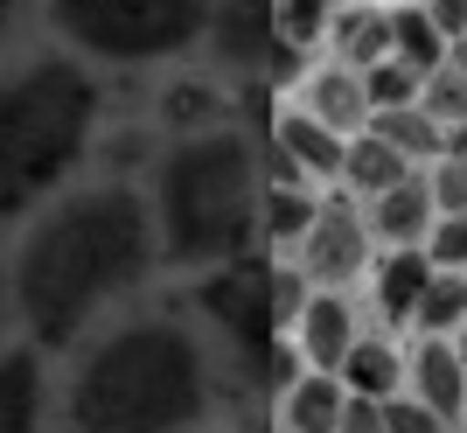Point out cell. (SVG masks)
Returning <instances> with one entry per match:
<instances>
[{"label":"cell","instance_id":"cell-1","mask_svg":"<svg viewBox=\"0 0 467 433\" xmlns=\"http://www.w3.org/2000/svg\"><path fill=\"white\" fill-rule=\"evenodd\" d=\"M147 252H154V224H147V203L133 189L70 196L28 231V245L15 259V294H21L28 329L42 343L78 335L119 287L140 280Z\"/></svg>","mask_w":467,"mask_h":433},{"label":"cell","instance_id":"cell-2","mask_svg":"<svg viewBox=\"0 0 467 433\" xmlns=\"http://www.w3.org/2000/svg\"><path fill=\"white\" fill-rule=\"evenodd\" d=\"M210 406L202 350L175 322H133L84 356L70 385L78 433H182Z\"/></svg>","mask_w":467,"mask_h":433},{"label":"cell","instance_id":"cell-3","mask_svg":"<svg viewBox=\"0 0 467 433\" xmlns=\"http://www.w3.org/2000/svg\"><path fill=\"white\" fill-rule=\"evenodd\" d=\"M258 175L252 147L237 133H195L161 168V238L182 266H223L258 238Z\"/></svg>","mask_w":467,"mask_h":433},{"label":"cell","instance_id":"cell-4","mask_svg":"<svg viewBox=\"0 0 467 433\" xmlns=\"http://www.w3.org/2000/svg\"><path fill=\"white\" fill-rule=\"evenodd\" d=\"M91 78L78 63H28L0 84V196H36L91 140Z\"/></svg>","mask_w":467,"mask_h":433},{"label":"cell","instance_id":"cell-5","mask_svg":"<svg viewBox=\"0 0 467 433\" xmlns=\"http://www.w3.org/2000/svg\"><path fill=\"white\" fill-rule=\"evenodd\" d=\"M63 21V36L84 42L91 57L140 63V57H168L189 49L210 28L216 0H49Z\"/></svg>","mask_w":467,"mask_h":433},{"label":"cell","instance_id":"cell-6","mask_svg":"<svg viewBox=\"0 0 467 433\" xmlns=\"http://www.w3.org/2000/svg\"><path fill=\"white\" fill-rule=\"evenodd\" d=\"M202 308L216 315V329L237 343V356L252 364L258 377H279L286 371V350H279V329L293 308V287L286 273H265V266H231V273H216L202 287Z\"/></svg>","mask_w":467,"mask_h":433},{"label":"cell","instance_id":"cell-7","mask_svg":"<svg viewBox=\"0 0 467 433\" xmlns=\"http://www.w3.org/2000/svg\"><path fill=\"white\" fill-rule=\"evenodd\" d=\"M210 36L216 57L258 78H286L293 70V42L279 28V0H216L210 7Z\"/></svg>","mask_w":467,"mask_h":433},{"label":"cell","instance_id":"cell-8","mask_svg":"<svg viewBox=\"0 0 467 433\" xmlns=\"http://www.w3.org/2000/svg\"><path fill=\"white\" fill-rule=\"evenodd\" d=\"M370 216L342 210V203H328V210L314 216V231L300 238V259H307V280H321V287H342V280H356L363 266H370Z\"/></svg>","mask_w":467,"mask_h":433},{"label":"cell","instance_id":"cell-9","mask_svg":"<svg viewBox=\"0 0 467 433\" xmlns=\"http://www.w3.org/2000/svg\"><path fill=\"white\" fill-rule=\"evenodd\" d=\"M293 343H300V356H307V371H349V356H356V315H349V301L342 294H314L300 301V315H293Z\"/></svg>","mask_w":467,"mask_h":433},{"label":"cell","instance_id":"cell-10","mask_svg":"<svg viewBox=\"0 0 467 433\" xmlns=\"http://www.w3.org/2000/svg\"><path fill=\"white\" fill-rule=\"evenodd\" d=\"M370 231L384 238V245H419V238H432V182H398V189H384V196H370Z\"/></svg>","mask_w":467,"mask_h":433},{"label":"cell","instance_id":"cell-11","mask_svg":"<svg viewBox=\"0 0 467 433\" xmlns=\"http://www.w3.org/2000/svg\"><path fill=\"white\" fill-rule=\"evenodd\" d=\"M273 140L293 154V168H300V175H342V161H349V140L335 133L328 119H314V112H286Z\"/></svg>","mask_w":467,"mask_h":433},{"label":"cell","instance_id":"cell-12","mask_svg":"<svg viewBox=\"0 0 467 433\" xmlns=\"http://www.w3.org/2000/svg\"><path fill=\"white\" fill-rule=\"evenodd\" d=\"M0 433H42V364L28 350L0 356Z\"/></svg>","mask_w":467,"mask_h":433},{"label":"cell","instance_id":"cell-13","mask_svg":"<svg viewBox=\"0 0 467 433\" xmlns=\"http://www.w3.org/2000/svg\"><path fill=\"white\" fill-rule=\"evenodd\" d=\"M411 377H419V398H426L440 419H461V413H467V356H461V350H447L440 335H432L426 350H419Z\"/></svg>","mask_w":467,"mask_h":433},{"label":"cell","instance_id":"cell-14","mask_svg":"<svg viewBox=\"0 0 467 433\" xmlns=\"http://www.w3.org/2000/svg\"><path fill=\"white\" fill-rule=\"evenodd\" d=\"M307 112H314V119H328L335 133L363 126V119H370V84H363V70H356V63H342V70H314V84H307Z\"/></svg>","mask_w":467,"mask_h":433},{"label":"cell","instance_id":"cell-15","mask_svg":"<svg viewBox=\"0 0 467 433\" xmlns=\"http://www.w3.org/2000/svg\"><path fill=\"white\" fill-rule=\"evenodd\" d=\"M342 413H349V392H342V377H335V371H307L286 392V427L293 433H335Z\"/></svg>","mask_w":467,"mask_h":433},{"label":"cell","instance_id":"cell-16","mask_svg":"<svg viewBox=\"0 0 467 433\" xmlns=\"http://www.w3.org/2000/svg\"><path fill=\"white\" fill-rule=\"evenodd\" d=\"M432 252H411V245H398V259H384V280H377V301H384L390 322H411L419 315V294L432 287Z\"/></svg>","mask_w":467,"mask_h":433},{"label":"cell","instance_id":"cell-17","mask_svg":"<svg viewBox=\"0 0 467 433\" xmlns=\"http://www.w3.org/2000/svg\"><path fill=\"white\" fill-rule=\"evenodd\" d=\"M405 168H411V161L398 154V147H390L377 126H370L363 140H349V161H342L349 189H363V196H384V189H398V182H405Z\"/></svg>","mask_w":467,"mask_h":433},{"label":"cell","instance_id":"cell-18","mask_svg":"<svg viewBox=\"0 0 467 433\" xmlns=\"http://www.w3.org/2000/svg\"><path fill=\"white\" fill-rule=\"evenodd\" d=\"M314 216L321 203L307 196V182H265V203H258V231L273 238V245H293V238L314 231Z\"/></svg>","mask_w":467,"mask_h":433},{"label":"cell","instance_id":"cell-19","mask_svg":"<svg viewBox=\"0 0 467 433\" xmlns=\"http://www.w3.org/2000/svg\"><path fill=\"white\" fill-rule=\"evenodd\" d=\"M447 28L426 15V7H405V15H390V57H405V63H419V70H440L447 63Z\"/></svg>","mask_w":467,"mask_h":433},{"label":"cell","instance_id":"cell-20","mask_svg":"<svg viewBox=\"0 0 467 433\" xmlns=\"http://www.w3.org/2000/svg\"><path fill=\"white\" fill-rule=\"evenodd\" d=\"M363 84H370V112H398V105H419L426 99V70L405 57H384L363 70Z\"/></svg>","mask_w":467,"mask_h":433},{"label":"cell","instance_id":"cell-21","mask_svg":"<svg viewBox=\"0 0 467 433\" xmlns=\"http://www.w3.org/2000/svg\"><path fill=\"white\" fill-rule=\"evenodd\" d=\"M335 49H342L356 70L384 63V57H390V15H377V7H356V15H342V28H335Z\"/></svg>","mask_w":467,"mask_h":433},{"label":"cell","instance_id":"cell-22","mask_svg":"<svg viewBox=\"0 0 467 433\" xmlns=\"http://www.w3.org/2000/svg\"><path fill=\"white\" fill-rule=\"evenodd\" d=\"M377 133H384L405 161L440 154V119H432L426 105H398V112H377Z\"/></svg>","mask_w":467,"mask_h":433},{"label":"cell","instance_id":"cell-23","mask_svg":"<svg viewBox=\"0 0 467 433\" xmlns=\"http://www.w3.org/2000/svg\"><path fill=\"white\" fill-rule=\"evenodd\" d=\"M411 322H419L426 335H447L453 322H467V280L440 266V273H432V287L419 294V315H411Z\"/></svg>","mask_w":467,"mask_h":433},{"label":"cell","instance_id":"cell-24","mask_svg":"<svg viewBox=\"0 0 467 433\" xmlns=\"http://www.w3.org/2000/svg\"><path fill=\"white\" fill-rule=\"evenodd\" d=\"M349 392H363V398H384L390 385H398V356H390V343H356V356H349Z\"/></svg>","mask_w":467,"mask_h":433},{"label":"cell","instance_id":"cell-25","mask_svg":"<svg viewBox=\"0 0 467 433\" xmlns=\"http://www.w3.org/2000/svg\"><path fill=\"white\" fill-rule=\"evenodd\" d=\"M426 105L440 126H461L467 119V70H453V63H440V70H426Z\"/></svg>","mask_w":467,"mask_h":433},{"label":"cell","instance_id":"cell-26","mask_svg":"<svg viewBox=\"0 0 467 433\" xmlns=\"http://www.w3.org/2000/svg\"><path fill=\"white\" fill-rule=\"evenodd\" d=\"M279 28H286L293 49H307V42L328 28V0H279Z\"/></svg>","mask_w":467,"mask_h":433},{"label":"cell","instance_id":"cell-27","mask_svg":"<svg viewBox=\"0 0 467 433\" xmlns=\"http://www.w3.org/2000/svg\"><path fill=\"white\" fill-rule=\"evenodd\" d=\"M384 419H390V433H440L447 427L426 398H384Z\"/></svg>","mask_w":467,"mask_h":433},{"label":"cell","instance_id":"cell-28","mask_svg":"<svg viewBox=\"0 0 467 433\" xmlns=\"http://www.w3.org/2000/svg\"><path fill=\"white\" fill-rule=\"evenodd\" d=\"M432 203L447 216H467V161H440V175H432Z\"/></svg>","mask_w":467,"mask_h":433},{"label":"cell","instance_id":"cell-29","mask_svg":"<svg viewBox=\"0 0 467 433\" xmlns=\"http://www.w3.org/2000/svg\"><path fill=\"white\" fill-rule=\"evenodd\" d=\"M432 266H467V216H440L432 224Z\"/></svg>","mask_w":467,"mask_h":433},{"label":"cell","instance_id":"cell-30","mask_svg":"<svg viewBox=\"0 0 467 433\" xmlns=\"http://www.w3.org/2000/svg\"><path fill=\"white\" fill-rule=\"evenodd\" d=\"M335 433H390V419H384V398H363V392H349V413H342V427Z\"/></svg>","mask_w":467,"mask_h":433},{"label":"cell","instance_id":"cell-31","mask_svg":"<svg viewBox=\"0 0 467 433\" xmlns=\"http://www.w3.org/2000/svg\"><path fill=\"white\" fill-rule=\"evenodd\" d=\"M426 15H432V21H440V28H447V36H453V42H461V36H467V0H426Z\"/></svg>","mask_w":467,"mask_h":433},{"label":"cell","instance_id":"cell-32","mask_svg":"<svg viewBox=\"0 0 467 433\" xmlns=\"http://www.w3.org/2000/svg\"><path fill=\"white\" fill-rule=\"evenodd\" d=\"M447 154L467 161V119H461V126H447Z\"/></svg>","mask_w":467,"mask_h":433},{"label":"cell","instance_id":"cell-33","mask_svg":"<svg viewBox=\"0 0 467 433\" xmlns=\"http://www.w3.org/2000/svg\"><path fill=\"white\" fill-rule=\"evenodd\" d=\"M453 70H467V36H461V42H453Z\"/></svg>","mask_w":467,"mask_h":433},{"label":"cell","instance_id":"cell-34","mask_svg":"<svg viewBox=\"0 0 467 433\" xmlns=\"http://www.w3.org/2000/svg\"><path fill=\"white\" fill-rule=\"evenodd\" d=\"M7 21H15V0H0V36H7Z\"/></svg>","mask_w":467,"mask_h":433},{"label":"cell","instance_id":"cell-35","mask_svg":"<svg viewBox=\"0 0 467 433\" xmlns=\"http://www.w3.org/2000/svg\"><path fill=\"white\" fill-rule=\"evenodd\" d=\"M0 315H7V273H0Z\"/></svg>","mask_w":467,"mask_h":433},{"label":"cell","instance_id":"cell-36","mask_svg":"<svg viewBox=\"0 0 467 433\" xmlns=\"http://www.w3.org/2000/svg\"><path fill=\"white\" fill-rule=\"evenodd\" d=\"M461 356H467V322H461Z\"/></svg>","mask_w":467,"mask_h":433}]
</instances>
